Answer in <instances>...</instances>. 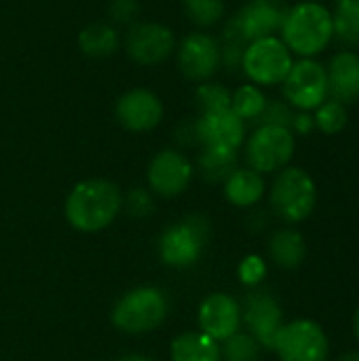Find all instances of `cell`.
<instances>
[{
	"label": "cell",
	"instance_id": "6da1fadb",
	"mask_svg": "<svg viewBox=\"0 0 359 361\" xmlns=\"http://www.w3.org/2000/svg\"><path fill=\"white\" fill-rule=\"evenodd\" d=\"M123 212L121 188L106 178H87L76 182L66 201L63 218L66 222L85 235H95L114 224Z\"/></svg>",
	"mask_w": 359,
	"mask_h": 361
},
{
	"label": "cell",
	"instance_id": "7a4b0ae2",
	"mask_svg": "<svg viewBox=\"0 0 359 361\" xmlns=\"http://www.w3.org/2000/svg\"><path fill=\"white\" fill-rule=\"evenodd\" d=\"M277 36L294 57H317L334 40L332 11L322 0H298L288 6Z\"/></svg>",
	"mask_w": 359,
	"mask_h": 361
},
{
	"label": "cell",
	"instance_id": "3957f363",
	"mask_svg": "<svg viewBox=\"0 0 359 361\" xmlns=\"http://www.w3.org/2000/svg\"><path fill=\"white\" fill-rule=\"evenodd\" d=\"M169 315V298L161 288L138 286L125 292L112 307L110 319L123 334L140 336L159 330Z\"/></svg>",
	"mask_w": 359,
	"mask_h": 361
},
{
	"label": "cell",
	"instance_id": "277c9868",
	"mask_svg": "<svg viewBox=\"0 0 359 361\" xmlns=\"http://www.w3.org/2000/svg\"><path fill=\"white\" fill-rule=\"evenodd\" d=\"M209 233H212L209 220L201 214H193L169 224L157 241V252L161 262L165 267L180 269V271L195 267L205 254Z\"/></svg>",
	"mask_w": 359,
	"mask_h": 361
},
{
	"label": "cell",
	"instance_id": "5b68a950",
	"mask_svg": "<svg viewBox=\"0 0 359 361\" xmlns=\"http://www.w3.org/2000/svg\"><path fill=\"white\" fill-rule=\"evenodd\" d=\"M269 203L277 218H281L288 224H298L315 212V180L307 169L288 165L281 171H277L269 190Z\"/></svg>",
	"mask_w": 359,
	"mask_h": 361
},
{
	"label": "cell",
	"instance_id": "8992f818",
	"mask_svg": "<svg viewBox=\"0 0 359 361\" xmlns=\"http://www.w3.org/2000/svg\"><path fill=\"white\" fill-rule=\"evenodd\" d=\"M296 152V135L288 127L256 125L243 142L245 165L262 176L277 173L290 165Z\"/></svg>",
	"mask_w": 359,
	"mask_h": 361
},
{
	"label": "cell",
	"instance_id": "52a82bcc",
	"mask_svg": "<svg viewBox=\"0 0 359 361\" xmlns=\"http://www.w3.org/2000/svg\"><path fill=\"white\" fill-rule=\"evenodd\" d=\"M292 63L294 55L284 44V40L279 36H267L245 44L239 70L243 72L248 82L267 89L279 87L288 76Z\"/></svg>",
	"mask_w": 359,
	"mask_h": 361
},
{
	"label": "cell",
	"instance_id": "ba28073f",
	"mask_svg": "<svg viewBox=\"0 0 359 361\" xmlns=\"http://www.w3.org/2000/svg\"><path fill=\"white\" fill-rule=\"evenodd\" d=\"M178 38L163 21H135L123 36V49L129 61L142 68H154L169 61L176 53Z\"/></svg>",
	"mask_w": 359,
	"mask_h": 361
},
{
	"label": "cell",
	"instance_id": "9c48e42d",
	"mask_svg": "<svg viewBox=\"0 0 359 361\" xmlns=\"http://www.w3.org/2000/svg\"><path fill=\"white\" fill-rule=\"evenodd\" d=\"M174 57L178 72L195 85L214 80V76L222 70L220 38L205 30H193L184 34L176 44Z\"/></svg>",
	"mask_w": 359,
	"mask_h": 361
},
{
	"label": "cell",
	"instance_id": "30bf717a",
	"mask_svg": "<svg viewBox=\"0 0 359 361\" xmlns=\"http://www.w3.org/2000/svg\"><path fill=\"white\" fill-rule=\"evenodd\" d=\"M281 99L300 112H313L320 104H324L328 95V74L326 63L315 57H298L294 59L288 76L284 78Z\"/></svg>",
	"mask_w": 359,
	"mask_h": 361
},
{
	"label": "cell",
	"instance_id": "8fae6325",
	"mask_svg": "<svg viewBox=\"0 0 359 361\" xmlns=\"http://www.w3.org/2000/svg\"><path fill=\"white\" fill-rule=\"evenodd\" d=\"M195 180V163L180 148H161L146 167V188L161 199H176Z\"/></svg>",
	"mask_w": 359,
	"mask_h": 361
},
{
	"label": "cell",
	"instance_id": "7c38bea8",
	"mask_svg": "<svg viewBox=\"0 0 359 361\" xmlns=\"http://www.w3.org/2000/svg\"><path fill=\"white\" fill-rule=\"evenodd\" d=\"M273 351L279 361H328L330 343L317 322L294 319L284 324Z\"/></svg>",
	"mask_w": 359,
	"mask_h": 361
},
{
	"label": "cell",
	"instance_id": "4fadbf2b",
	"mask_svg": "<svg viewBox=\"0 0 359 361\" xmlns=\"http://www.w3.org/2000/svg\"><path fill=\"white\" fill-rule=\"evenodd\" d=\"M165 116L161 95L148 87H133L121 93L114 102V118L129 133L154 131Z\"/></svg>",
	"mask_w": 359,
	"mask_h": 361
},
{
	"label": "cell",
	"instance_id": "5bb4252c",
	"mask_svg": "<svg viewBox=\"0 0 359 361\" xmlns=\"http://www.w3.org/2000/svg\"><path fill=\"white\" fill-rule=\"evenodd\" d=\"M241 324L258 341L262 349H275V341L284 328V311L277 298L269 292L254 290L241 305Z\"/></svg>",
	"mask_w": 359,
	"mask_h": 361
},
{
	"label": "cell",
	"instance_id": "9a60e30c",
	"mask_svg": "<svg viewBox=\"0 0 359 361\" xmlns=\"http://www.w3.org/2000/svg\"><path fill=\"white\" fill-rule=\"evenodd\" d=\"M195 131L199 148H218L231 152H239L248 137V125L231 108L199 112L195 118Z\"/></svg>",
	"mask_w": 359,
	"mask_h": 361
},
{
	"label": "cell",
	"instance_id": "2e32d148",
	"mask_svg": "<svg viewBox=\"0 0 359 361\" xmlns=\"http://www.w3.org/2000/svg\"><path fill=\"white\" fill-rule=\"evenodd\" d=\"M197 324L199 332L207 334L216 343H224L241 330V305L231 294L214 292L201 300Z\"/></svg>",
	"mask_w": 359,
	"mask_h": 361
},
{
	"label": "cell",
	"instance_id": "e0dca14e",
	"mask_svg": "<svg viewBox=\"0 0 359 361\" xmlns=\"http://www.w3.org/2000/svg\"><path fill=\"white\" fill-rule=\"evenodd\" d=\"M288 4L284 0H248L231 19L245 42L277 36L286 19Z\"/></svg>",
	"mask_w": 359,
	"mask_h": 361
},
{
	"label": "cell",
	"instance_id": "ac0fdd59",
	"mask_svg": "<svg viewBox=\"0 0 359 361\" xmlns=\"http://www.w3.org/2000/svg\"><path fill=\"white\" fill-rule=\"evenodd\" d=\"M328 74V95L343 102L345 106L359 99V53L353 49H343L330 57L326 63Z\"/></svg>",
	"mask_w": 359,
	"mask_h": 361
},
{
	"label": "cell",
	"instance_id": "d6986e66",
	"mask_svg": "<svg viewBox=\"0 0 359 361\" xmlns=\"http://www.w3.org/2000/svg\"><path fill=\"white\" fill-rule=\"evenodd\" d=\"M222 192L224 199L239 209H250L256 207L267 192V182L264 176L245 167H237L224 182H222Z\"/></svg>",
	"mask_w": 359,
	"mask_h": 361
},
{
	"label": "cell",
	"instance_id": "ffe728a7",
	"mask_svg": "<svg viewBox=\"0 0 359 361\" xmlns=\"http://www.w3.org/2000/svg\"><path fill=\"white\" fill-rule=\"evenodd\" d=\"M123 44L121 32L110 21H93L87 23L78 32V49L83 55L93 59H106L112 57Z\"/></svg>",
	"mask_w": 359,
	"mask_h": 361
},
{
	"label": "cell",
	"instance_id": "44dd1931",
	"mask_svg": "<svg viewBox=\"0 0 359 361\" xmlns=\"http://www.w3.org/2000/svg\"><path fill=\"white\" fill-rule=\"evenodd\" d=\"M171 361H222L220 343L199 330L178 334L169 345Z\"/></svg>",
	"mask_w": 359,
	"mask_h": 361
},
{
	"label": "cell",
	"instance_id": "7402d4cb",
	"mask_svg": "<svg viewBox=\"0 0 359 361\" xmlns=\"http://www.w3.org/2000/svg\"><path fill=\"white\" fill-rule=\"evenodd\" d=\"M269 258L279 267L294 271L307 258V241L294 228H279L269 239Z\"/></svg>",
	"mask_w": 359,
	"mask_h": 361
},
{
	"label": "cell",
	"instance_id": "603a6c76",
	"mask_svg": "<svg viewBox=\"0 0 359 361\" xmlns=\"http://www.w3.org/2000/svg\"><path fill=\"white\" fill-rule=\"evenodd\" d=\"M239 167V152L218 150V148H199L195 161V173H199L209 184H222Z\"/></svg>",
	"mask_w": 359,
	"mask_h": 361
},
{
	"label": "cell",
	"instance_id": "cb8c5ba5",
	"mask_svg": "<svg viewBox=\"0 0 359 361\" xmlns=\"http://www.w3.org/2000/svg\"><path fill=\"white\" fill-rule=\"evenodd\" d=\"M267 93L262 87L254 82H243L235 91H231V110L245 123H258L267 108Z\"/></svg>",
	"mask_w": 359,
	"mask_h": 361
},
{
	"label": "cell",
	"instance_id": "d4e9b609",
	"mask_svg": "<svg viewBox=\"0 0 359 361\" xmlns=\"http://www.w3.org/2000/svg\"><path fill=\"white\" fill-rule=\"evenodd\" d=\"M184 17L195 25V30L209 32L212 27L220 25L226 17V2L224 0H180Z\"/></svg>",
	"mask_w": 359,
	"mask_h": 361
},
{
	"label": "cell",
	"instance_id": "484cf974",
	"mask_svg": "<svg viewBox=\"0 0 359 361\" xmlns=\"http://www.w3.org/2000/svg\"><path fill=\"white\" fill-rule=\"evenodd\" d=\"M334 38L347 47H359V0H334Z\"/></svg>",
	"mask_w": 359,
	"mask_h": 361
},
{
	"label": "cell",
	"instance_id": "4316f807",
	"mask_svg": "<svg viewBox=\"0 0 359 361\" xmlns=\"http://www.w3.org/2000/svg\"><path fill=\"white\" fill-rule=\"evenodd\" d=\"M313 118L315 129H320L324 135H336L349 125V110L343 102L328 97L313 110Z\"/></svg>",
	"mask_w": 359,
	"mask_h": 361
},
{
	"label": "cell",
	"instance_id": "83f0119b",
	"mask_svg": "<svg viewBox=\"0 0 359 361\" xmlns=\"http://www.w3.org/2000/svg\"><path fill=\"white\" fill-rule=\"evenodd\" d=\"M222 361H258L262 347L250 332H237L224 343H220Z\"/></svg>",
	"mask_w": 359,
	"mask_h": 361
},
{
	"label": "cell",
	"instance_id": "f1b7e54d",
	"mask_svg": "<svg viewBox=\"0 0 359 361\" xmlns=\"http://www.w3.org/2000/svg\"><path fill=\"white\" fill-rule=\"evenodd\" d=\"M195 106L199 112H212L231 108V89L216 80L199 82L195 89Z\"/></svg>",
	"mask_w": 359,
	"mask_h": 361
},
{
	"label": "cell",
	"instance_id": "f546056e",
	"mask_svg": "<svg viewBox=\"0 0 359 361\" xmlns=\"http://www.w3.org/2000/svg\"><path fill=\"white\" fill-rule=\"evenodd\" d=\"M154 195L146 186H135L127 195H123V212L131 218H148L154 212Z\"/></svg>",
	"mask_w": 359,
	"mask_h": 361
},
{
	"label": "cell",
	"instance_id": "4dcf8cb0",
	"mask_svg": "<svg viewBox=\"0 0 359 361\" xmlns=\"http://www.w3.org/2000/svg\"><path fill=\"white\" fill-rule=\"evenodd\" d=\"M237 275H239V281L245 286V288H258L264 277H267V262L262 256L258 254H250L245 256L239 267H237Z\"/></svg>",
	"mask_w": 359,
	"mask_h": 361
},
{
	"label": "cell",
	"instance_id": "1f68e13d",
	"mask_svg": "<svg viewBox=\"0 0 359 361\" xmlns=\"http://www.w3.org/2000/svg\"><path fill=\"white\" fill-rule=\"evenodd\" d=\"M138 13H140V4L138 0H110L108 4V21L118 25H131L138 21Z\"/></svg>",
	"mask_w": 359,
	"mask_h": 361
},
{
	"label": "cell",
	"instance_id": "d6a6232c",
	"mask_svg": "<svg viewBox=\"0 0 359 361\" xmlns=\"http://www.w3.org/2000/svg\"><path fill=\"white\" fill-rule=\"evenodd\" d=\"M292 114L294 110L284 102V99H269L267 108L260 116V121L256 125H279V127H288L292 123Z\"/></svg>",
	"mask_w": 359,
	"mask_h": 361
},
{
	"label": "cell",
	"instance_id": "836d02e7",
	"mask_svg": "<svg viewBox=\"0 0 359 361\" xmlns=\"http://www.w3.org/2000/svg\"><path fill=\"white\" fill-rule=\"evenodd\" d=\"M290 131L294 135H309L315 131V118H313V112H300V110H294L292 114V123H290Z\"/></svg>",
	"mask_w": 359,
	"mask_h": 361
},
{
	"label": "cell",
	"instance_id": "e575fe53",
	"mask_svg": "<svg viewBox=\"0 0 359 361\" xmlns=\"http://www.w3.org/2000/svg\"><path fill=\"white\" fill-rule=\"evenodd\" d=\"M176 140H178V144L182 146V148H186V146H199V142H197V131H195V121H186V123H182V125H178V129H176ZM180 148V150H182Z\"/></svg>",
	"mask_w": 359,
	"mask_h": 361
},
{
	"label": "cell",
	"instance_id": "d590c367",
	"mask_svg": "<svg viewBox=\"0 0 359 361\" xmlns=\"http://www.w3.org/2000/svg\"><path fill=\"white\" fill-rule=\"evenodd\" d=\"M116 361H154V360H150V357H146V355H138V353H133V355H125V357H118Z\"/></svg>",
	"mask_w": 359,
	"mask_h": 361
},
{
	"label": "cell",
	"instance_id": "8d00e7d4",
	"mask_svg": "<svg viewBox=\"0 0 359 361\" xmlns=\"http://www.w3.org/2000/svg\"><path fill=\"white\" fill-rule=\"evenodd\" d=\"M336 361H359V351H349V353L341 355Z\"/></svg>",
	"mask_w": 359,
	"mask_h": 361
},
{
	"label": "cell",
	"instance_id": "74e56055",
	"mask_svg": "<svg viewBox=\"0 0 359 361\" xmlns=\"http://www.w3.org/2000/svg\"><path fill=\"white\" fill-rule=\"evenodd\" d=\"M353 332H355V338H358L359 343V307L358 311H355V317H353Z\"/></svg>",
	"mask_w": 359,
	"mask_h": 361
}]
</instances>
